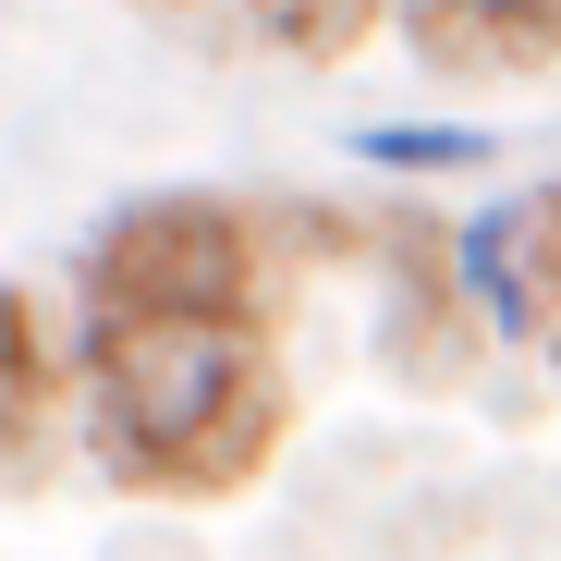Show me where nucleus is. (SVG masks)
I'll return each instance as SVG.
<instances>
[{"label": "nucleus", "instance_id": "20e7f679", "mask_svg": "<svg viewBox=\"0 0 561 561\" xmlns=\"http://www.w3.org/2000/svg\"><path fill=\"white\" fill-rule=\"evenodd\" d=\"M49 427V354H37V306L0 280V451H37Z\"/></svg>", "mask_w": 561, "mask_h": 561}, {"label": "nucleus", "instance_id": "f257e3e1", "mask_svg": "<svg viewBox=\"0 0 561 561\" xmlns=\"http://www.w3.org/2000/svg\"><path fill=\"white\" fill-rule=\"evenodd\" d=\"M85 403H99V463L135 489H232L280 439L256 318L208 306H135V318L85 306Z\"/></svg>", "mask_w": 561, "mask_h": 561}, {"label": "nucleus", "instance_id": "7ed1b4c3", "mask_svg": "<svg viewBox=\"0 0 561 561\" xmlns=\"http://www.w3.org/2000/svg\"><path fill=\"white\" fill-rule=\"evenodd\" d=\"M403 49L427 73H549L561 0H403Z\"/></svg>", "mask_w": 561, "mask_h": 561}, {"label": "nucleus", "instance_id": "423d86ee", "mask_svg": "<svg viewBox=\"0 0 561 561\" xmlns=\"http://www.w3.org/2000/svg\"><path fill=\"white\" fill-rule=\"evenodd\" d=\"M354 159H379V171H477L489 135H463V123H366Z\"/></svg>", "mask_w": 561, "mask_h": 561}, {"label": "nucleus", "instance_id": "f03ea898", "mask_svg": "<svg viewBox=\"0 0 561 561\" xmlns=\"http://www.w3.org/2000/svg\"><path fill=\"white\" fill-rule=\"evenodd\" d=\"M85 306L135 318V306H208V318H256V232L232 196H135L99 256H85Z\"/></svg>", "mask_w": 561, "mask_h": 561}, {"label": "nucleus", "instance_id": "0eeeda50", "mask_svg": "<svg viewBox=\"0 0 561 561\" xmlns=\"http://www.w3.org/2000/svg\"><path fill=\"white\" fill-rule=\"evenodd\" d=\"M537 354H561V318H549V342H537Z\"/></svg>", "mask_w": 561, "mask_h": 561}, {"label": "nucleus", "instance_id": "39448f33", "mask_svg": "<svg viewBox=\"0 0 561 561\" xmlns=\"http://www.w3.org/2000/svg\"><path fill=\"white\" fill-rule=\"evenodd\" d=\"M256 13H268V37L294 61H342L366 25H391V0H256Z\"/></svg>", "mask_w": 561, "mask_h": 561}]
</instances>
